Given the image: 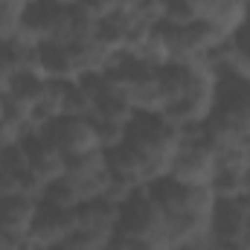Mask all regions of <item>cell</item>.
Listing matches in <instances>:
<instances>
[{
    "instance_id": "22",
    "label": "cell",
    "mask_w": 250,
    "mask_h": 250,
    "mask_svg": "<svg viewBox=\"0 0 250 250\" xmlns=\"http://www.w3.org/2000/svg\"><path fill=\"white\" fill-rule=\"evenodd\" d=\"M245 3H248V9H250V0H245Z\"/></svg>"
},
{
    "instance_id": "14",
    "label": "cell",
    "mask_w": 250,
    "mask_h": 250,
    "mask_svg": "<svg viewBox=\"0 0 250 250\" xmlns=\"http://www.w3.org/2000/svg\"><path fill=\"white\" fill-rule=\"evenodd\" d=\"M23 12H26V3L23 0H0V38L9 41L21 29Z\"/></svg>"
},
{
    "instance_id": "21",
    "label": "cell",
    "mask_w": 250,
    "mask_h": 250,
    "mask_svg": "<svg viewBox=\"0 0 250 250\" xmlns=\"http://www.w3.org/2000/svg\"><path fill=\"white\" fill-rule=\"evenodd\" d=\"M23 3H26V6H32V3H38V0H23Z\"/></svg>"
},
{
    "instance_id": "8",
    "label": "cell",
    "mask_w": 250,
    "mask_h": 250,
    "mask_svg": "<svg viewBox=\"0 0 250 250\" xmlns=\"http://www.w3.org/2000/svg\"><path fill=\"white\" fill-rule=\"evenodd\" d=\"M23 148H26V157H29V172L47 187L53 181L64 178V169H67V157L62 151L41 134V131H29L23 140Z\"/></svg>"
},
{
    "instance_id": "11",
    "label": "cell",
    "mask_w": 250,
    "mask_h": 250,
    "mask_svg": "<svg viewBox=\"0 0 250 250\" xmlns=\"http://www.w3.org/2000/svg\"><path fill=\"white\" fill-rule=\"evenodd\" d=\"M35 207H38V201L26 198L21 192L0 195V227L9 236H15V239L29 236V224H32V215H35Z\"/></svg>"
},
{
    "instance_id": "6",
    "label": "cell",
    "mask_w": 250,
    "mask_h": 250,
    "mask_svg": "<svg viewBox=\"0 0 250 250\" xmlns=\"http://www.w3.org/2000/svg\"><path fill=\"white\" fill-rule=\"evenodd\" d=\"M250 212L236 198H215L209 212V236L218 248H239L248 239Z\"/></svg>"
},
{
    "instance_id": "1",
    "label": "cell",
    "mask_w": 250,
    "mask_h": 250,
    "mask_svg": "<svg viewBox=\"0 0 250 250\" xmlns=\"http://www.w3.org/2000/svg\"><path fill=\"white\" fill-rule=\"evenodd\" d=\"M123 146L137 151L154 169V175L163 178V175H169L172 160H175V154L181 148V131L160 111H137L125 123Z\"/></svg>"
},
{
    "instance_id": "15",
    "label": "cell",
    "mask_w": 250,
    "mask_h": 250,
    "mask_svg": "<svg viewBox=\"0 0 250 250\" xmlns=\"http://www.w3.org/2000/svg\"><path fill=\"white\" fill-rule=\"evenodd\" d=\"M0 166H3L9 175H15V178L26 175V172H29V157H26L23 143H9V146H0Z\"/></svg>"
},
{
    "instance_id": "2",
    "label": "cell",
    "mask_w": 250,
    "mask_h": 250,
    "mask_svg": "<svg viewBox=\"0 0 250 250\" xmlns=\"http://www.w3.org/2000/svg\"><path fill=\"white\" fill-rule=\"evenodd\" d=\"M117 236L131 242H148L157 250H169L166 239V212L157 207V201L148 195V189H134L117 215Z\"/></svg>"
},
{
    "instance_id": "10",
    "label": "cell",
    "mask_w": 250,
    "mask_h": 250,
    "mask_svg": "<svg viewBox=\"0 0 250 250\" xmlns=\"http://www.w3.org/2000/svg\"><path fill=\"white\" fill-rule=\"evenodd\" d=\"M38 73L50 82H79L82 67L73 44H41L38 47Z\"/></svg>"
},
{
    "instance_id": "5",
    "label": "cell",
    "mask_w": 250,
    "mask_h": 250,
    "mask_svg": "<svg viewBox=\"0 0 250 250\" xmlns=\"http://www.w3.org/2000/svg\"><path fill=\"white\" fill-rule=\"evenodd\" d=\"M41 134L62 151L64 157H76V154H87V151L99 148V137H96L93 120H84V117H59V120L44 125Z\"/></svg>"
},
{
    "instance_id": "7",
    "label": "cell",
    "mask_w": 250,
    "mask_h": 250,
    "mask_svg": "<svg viewBox=\"0 0 250 250\" xmlns=\"http://www.w3.org/2000/svg\"><path fill=\"white\" fill-rule=\"evenodd\" d=\"M76 230V215L73 209H62L56 204L38 201L32 224H29V239L38 248H59L70 239V233Z\"/></svg>"
},
{
    "instance_id": "3",
    "label": "cell",
    "mask_w": 250,
    "mask_h": 250,
    "mask_svg": "<svg viewBox=\"0 0 250 250\" xmlns=\"http://www.w3.org/2000/svg\"><path fill=\"white\" fill-rule=\"evenodd\" d=\"M146 189L166 215H207L209 218L215 207V195L209 187H189V184L175 181L172 175L151 181Z\"/></svg>"
},
{
    "instance_id": "18",
    "label": "cell",
    "mask_w": 250,
    "mask_h": 250,
    "mask_svg": "<svg viewBox=\"0 0 250 250\" xmlns=\"http://www.w3.org/2000/svg\"><path fill=\"white\" fill-rule=\"evenodd\" d=\"M128 250H157V248L148 245V242H131V239H128Z\"/></svg>"
},
{
    "instance_id": "4",
    "label": "cell",
    "mask_w": 250,
    "mask_h": 250,
    "mask_svg": "<svg viewBox=\"0 0 250 250\" xmlns=\"http://www.w3.org/2000/svg\"><path fill=\"white\" fill-rule=\"evenodd\" d=\"M21 29L32 35L38 44H73V9L38 0L26 6Z\"/></svg>"
},
{
    "instance_id": "20",
    "label": "cell",
    "mask_w": 250,
    "mask_h": 250,
    "mask_svg": "<svg viewBox=\"0 0 250 250\" xmlns=\"http://www.w3.org/2000/svg\"><path fill=\"white\" fill-rule=\"evenodd\" d=\"M245 245H248V250H250V227H248V239H245Z\"/></svg>"
},
{
    "instance_id": "19",
    "label": "cell",
    "mask_w": 250,
    "mask_h": 250,
    "mask_svg": "<svg viewBox=\"0 0 250 250\" xmlns=\"http://www.w3.org/2000/svg\"><path fill=\"white\" fill-rule=\"evenodd\" d=\"M50 3H56V6H67V9H73V6H79L82 0H50Z\"/></svg>"
},
{
    "instance_id": "16",
    "label": "cell",
    "mask_w": 250,
    "mask_h": 250,
    "mask_svg": "<svg viewBox=\"0 0 250 250\" xmlns=\"http://www.w3.org/2000/svg\"><path fill=\"white\" fill-rule=\"evenodd\" d=\"M93 128H96V137H99V148H114L125 137V125L114 123V120H93Z\"/></svg>"
},
{
    "instance_id": "9",
    "label": "cell",
    "mask_w": 250,
    "mask_h": 250,
    "mask_svg": "<svg viewBox=\"0 0 250 250\" xmlns=\"http://www.w3.org/2000/svg\"><path fill=\"white\" fill-rule=\"evenodd\" d=\"M76 215V230H84L90 236H99V239H111L117 236V215H120V207L111 204L108 198H93V201H84L73 209Z\"/></svg>"
},
{
    "instance_id": "17",
    "label": "cell",
    "mask_w": 250,
    "mask_h": 250,
    "mask_svg": "<svg viewBox=\"0 0 250 250\" xmlns=\"http://www.w3.org/2000/svg\"><path fill=\"white\" fill-rule=\"evenodd\" d=\"M172 250H218V245H215L212 236L207 233V236H201V239H195V242H189V245H181V248H172Z\"/></svg>"
},
{
    "instance_id": "12",
    "label": "cell",
    "mask_w": 250,
    "mask_h": 250,
    "mask_svg": "<svg viewBox=\"0 0 250 250\" xmlns=\"http://www.w3.org/2000/svg\"><path fill=\"white\" fill-rule=\"evenodd\" d=\"M41 201L56 204V207H62V209H76V207L82 204V192H79V187L64 175V178H59V181H53V184L44 187Z\"/></svg>"
},
{
    "instance_id": "13",
    "label": "cell",
    "mask_w": 250,
    "mask_h": 250,
    "mask_svg": "<svg viewBox=\"0 0 250 250\" xmlns=\"http://www.w3.org/2000/svg\"><path fill=\"white\" fill-rule=\"evenodd\" d=\"M209 189H212L215 198H239L245 192V169H224V166H218Z\"/></svg>"
}]
</instances>
